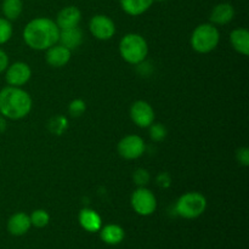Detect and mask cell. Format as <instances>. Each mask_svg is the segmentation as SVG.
Wrapping results in <instances>:
<instances>
[{
	"mask_svg": "<svg viewBox=\"0 0 249 249\" xmlns=\"http://www.w3.org/2000/svg\"><path fill=\"white\" fill-rule=\"evenodd\" d=\"M9 65V56L2 49H0V73L5 72Z\"/></svg>",
	"mask_w": 249,
	"mask_h": 249,
	"instance_id": "28",
	"label": "cell"
},
{
	"mask_svg": "<svg viewBox=\"0 0 249 249\" xmlns=\"http://www.w3.org/2000/svg\"><path fill=\"white\" fill-rule=\"evenodd\" d=\"M230 43L238 53L249 55V32L247 28H236L230 34Z\"/></svg>",
	"mask_w": 249,
	"mask_h": 249,
	"instance_id": "17",
	"label": "cell"
},
{
	"mask_svg": "<svg viewBox=\"0 0 249 249\" xmlns=\"http://www.w3.org/2000/svg\"><path fill=\"white\" fill-rule=\"evenodd\" d=\"M60 28L53 19L36 17L27 23L23 29V40L33 50H48L58 43Z\"/></svg>",
	"mask_w": 249,
	"mask_h": 249,
	"instance_id": "1",
	"label": "cell"
},
{
	"mask_svg": "<svg viewBox=\"0 0 249 249\" xmlns=\"http://www.w3.org/2000/svg\"><path fill=\"white\" fill-rule=\"evenodd\" d=\"M72 56V51L61 44H55L46 50V62L55 68H61L67 65Z\"/></svg>",
	"mask_w": 249,
	"mask_h": 249,
	"instance_id": "11",
	"label": "cell"
},
{
	"mask_svg": "<svg viewBox=\"0 0 249 249\" xmlns=\"http://www.w3.org/2000/svg\"><path fill=\"white\" fill-rule=\"evenodd\" d=\"M83 43V32L79 27H73V28L60 29V36H58V44L63 45L65 48L70 49L71 51L77 49Z\"/></svg>",
	"mask_w": 249,
	"mask_h": 249,
	"instance_id": "16",
	"label": "cell"
},
{
	"mask_svg": "<svg viewBox=\"0 0 249 249\" xmlns=\"http://www.w3.org/2000/svg\"><path fill=\"white\" fill-rule=\"evenodd\" d=\"M100 236H101V240L104 241L107 245H118L123 241L124 236V230L119 225L116 224H109V225L104 226V228L100 229Z\"/></svg>",
	"mask_w": 249,
	"mask_h": 249,
	"instance_id": "19",
	"label": "cell"
},
{
	"mask_svg": "<svg viewBox=\"0 0 249 249\" xmlns=\"http://www.w3.org/2000/svg\"><path fill=\"white\" fill-rule=\"evenodd\" d=\"M117 150L121 157L124 160H138L145 153L146 143L143 139L139 135H126L118 142Z\"/></svg>",
	"mask_w": 249,
	"mask_h": 249,
	"instance_id": "7",
	"label": "cell"
},
{
	"mask_svg": "<svg viewBox=\"0 0 249 249\" xmlns=\"http://www.w3.org/2000/svg\"><path fill=\"white\" fill-rule=\"evenodd\" d=\"M80 21H82L80 10L77 6H66L58 12L55 22L60 29H67L78 27Z\"/></svg>",
	"mask_w": 249,
	"mask_h": 249,
	"instance_id": "12",
	"label": "cell"
},
{
	"mask_svg": "<svg viewBox=\"0 0 249 249\" xmlns=\"http://www.w3.org/2000/svg\"><path fill=\"white\" fill-rule=\"evenodd\" d=\"M148 129H150V138L156 142H160L168 135L167 128L162 123H152Z\"/></svg>",
	"mask_w": 249,
	"mask_h": 249,
	"instance_id": "22",
	"label": "cell"
},
{
	"mask_svg": "<svg viewBox=\"0 0 249 249\" xmlns=\"http://www.w3.org/2000/svg\"><path fill=\"white\" fill-rule=\"evenodd\" d=\"M220 41V32L212 23H202L194 29L191 46L196 53H208L215 50Z\"/></svg>",
	"mask_w": 249,
	"mask_h": 249,
	"instance_id": "4",
	"label": "cell"
},
{
	"mask_svg": "<svg viewBox=\"0 0 249 249\" xmlns=\"http://www.w3.org/2000/svg\"><path fill=\"white\" fill-rule=\"evenodd\" d=\"M1 11L5 18L9 21H15L21 16L23 11V1L22 0H2Z\"/></svg>",
	"mask_w": 249,
	"mask_h": 249,
	"instance_id": "20",
	"label": "cell"
},
{
	"mask_svg": "<svg viewBox=\"0 0 249 249\" xmlns=\"http://www.w3.org/2000/svg\"><path fill=\"white\" fill-rule=\"evenodd\" d=\"M87 109V105L85 101H83L82 99H75L68 106V112L72 117H80Z\"/></svg>",
	"mask_w": 249,
	"mask_h": 249,
	"instance_id": "25",
	"label": "cell"
},
{
	"mask_svg": "<svg viewBox=\"0 0 249 249\" xmlns=\"http://www.w3.org/2000/svg\"><path fill=\"white\" fill-rule=\"evenodd\" d=\"M207 199L201 192H186L179 197L175 204V212L184 219H196L204 213Z\"/></svg>",
	"mask_w": 249,
	"mask_h": 249,
	"instance_id": "5",
	"label": "cell"
},
{
	"mask_svg": "<svg viewBox=\"0 0 249 249\" xmlns=\"http://www.w3.org/2000/svg\"><path fill=\"white\" fill-rule=\"evenodd\" d=\"M130 203L134 212L142 216L151 215L155 213L156 208H157V198L153 192L146 189L145 186L139 187L133 192Z\"/></svg>",
	"mask_w": 249,
	"mask_h": 249,
	"instance_id": "6",
	"label": "cell"
},
{
	"mask_svg": "<svg viewBox=\"0 0 249 249\" xmlns=\"http://www.w3.org/2000/svg\"><path fill=\"white\" fill-rule=\"evenodd\" d=\"M32 97L26 90L17 87H5L0 91V114L11 121H18L32 111Z\"/></svg>",
	"mask_w": 249,
	"mask_h": 249,
	"instance_id": "2",
	"label": "cell"
},
{
	"mask_svg": "<svg viewBox=\"0 0 249 249\" xmlns=\"http://www.w3.org/2000/svg\"><path fill=\"white\" fill-rule=\"evenodd\" d=\"M90 33L99 40H109L116 34V24L106 15H95L89 22Z\"/></svg>",
	"mask_w": 249,
	"mask_h": 249,
	"instance_id": "8",
	"label": "cell"
},
{
	"mask_svg": "<svg viewBox=\"0 0 249 249\" xmlns=\"http://www.w3.org/2000/svg\"><path fill=\"white\" fill-rule=\"evenodd\" d=\"M157 182L160 187H168L170 185V178L167 173H162L158 175Z\"/></svg>",
	"mask_w": 249,
	"mask_h": 249,
	"instance_id": "29",
	"label": "cell"
},
{
	"mask_svg": "<svg viewBox=\"0 0 249 249\" xmlns=\"http://www.w3.org/2000/svg\"><path fill=\"white\" fill-rule=\"evenodd\" d=\"M130 118L139 128H148L155 123V109L148 102L143 100L135 101L130 107Z\"/></svg>",
	"mask_w": 249,
	"mask_h": 249,
	"instance_id": "9",
	"label": "cell"
},
{
	"mask_svg": "<svg viewBox=\"0 0 249 249\" xmlns=\"http://www.w3.org/2000/svg\"><path fill=\"white\" fill-rule=\"evenodd\" d=\"M29 218H31L32 225L36 226V228L38 229L45 228L49 224V221H50V215H49L48 212L44 211V209H36V211H34L33 213L29 215Z\"/></svg>",
	"mask_w": 249,
	"mask_h": 249,
	"instance_id": "21",
	"label": "cell"
},
{
	"mask_svg": "<svg viewBox=\"0 0 249 249\" xmlns=\"http://www.w3.org/2000/svg\"><path fill=\"white\" fill-rule=\"evenodd\" d=\"M236 160L243 167L249 165V150L247 147H241L236 151Z\"/></svg>",
	"mask_w": 249,
	"mask_h": 249,
	"instance_id": "27",
	"label": "cell"
},
{
	"mask_svg": "<svg viewBox=\"0 0 249 249\" xmlns=\"http://www.w3.org/2000/svg\"><path fill=\"white\" fill-rule=\"evenodd\" d=\"M119 53L125 62L140 65L148 55V44L141 34H125L119 41Z\"/></svg>",
	"mask_w": 249,
	"mask_h": 249,
	"instance_id": "3",
	"label": "cell"
},
{
	"mask_svg": "<svg viewBox=\"0 0 249 249\" xmlns=\"http://www.w3.org/2000/svg\"><path fill=\"white\" fill-rule=\"evenodd\" d=\"M153 0H119L122 10L129 16H140L152 6Z\"/></svg>",
	"mask_w": 249,
	"mask_h": 249,
	"instance_id": "18",
	"label": "cell"
},
{
	"mask_svg": "<svg viewBox=\"0 0 249 249\" xmlns=\"http://www.w3.org/2000/svg\"><path fill=\"white\" fill-rule=\"evenodd\" d=\"M5 129H6V121H5V117L0 116V133H2Z\"/></svg>",
	"mask_w": 249,
	"mask_h": 249,
	"instance_id": "30",
	"label": "cell"
},
{
	"mask_svg": "<svg viewBox=\"0 0 249 249\" xmlns=\"http://www.w3.org/2000/svg\"><path fill=\"white\" fill-rule=\"evenodd\" d=\"M12 24L5 17H0V45L7 43L12 36Z\"/></svg>",
	"mask_w": 249,
	"mask_h": 249,
	"instance_id": "23",
	"label": "cell"
},
{
	"mask_svg": "<svg viewBox=\"0 0 249 249\" xmlns=\"http://www.w3.org/2000/svg\"><path fill=\"white\" fill-rule=\"evenodd\" d=\"M235 17V9L229 2H220L215 5L211 12V23L214 26H224V24L230 23Z\"/></svg>",
	"mask_w": 249,
	"mask_h": 249,
	"instance_id": "13",
	"label": "cell"
},
{
	"mask_svg": "<svg viewBox=\"0 0 249 249\" xmlns=\"http://www.w3.org/2000/svg\"><path fill=\"white\" fill-rule=\"evenodd\" d=\"M134 181H135L136 185H139V187H142L145 185L148 184L150 181V174L146 169H136L135 173H134Z\"/></svg>",
	"mask_w": 249,
	"mask_h": 249,
	"instance_id": "26",
	"label": "cell"
},
{
	"mask_svg": "<svg viewBox=\"0 0 249 249\" xmlns=\"http://www.w3.org/2000/svg\"><path fill=\"white\" fill-rule=\"evenodd\" d=\"M80 226L88 232H97L102 228L101 216L94 209L84 208L80 211L79 216H78Z\"/></svg>",
	"mask_w": 249,
	"mask_h": 249,
	"instance_id": "14",
	"label": "cell"
},
{
	"mask_svg": "<svg viewBox=\"0 0 249 249\" xmlns=\"http://www.w3.org/2000/svg\"><path fill=\"white\" fill-rule=\"evenodd\" d=\"M153 1H160V2H162V1H167V0H153Z\"/></svg>",
	"mask_w": 249,
	"mask_h": 249,
	"instance_id": "31",
	"label": "cell"
},
{
	"mask_svg": "<svg viewBox=\"0 0 249 249\" xmlns=\"http://www.w3.org/2000/svg\"><path fill=\"white\" fill-rule=\"evenodd\" d=\"M67 119L62 116H56L49 123V128L56 135H61L67 129Z\"/></svg>",
	"mask_w": 249,
	"mask_h": 249,
	"instance_id": "24",
	"label": "cell"
},
{
	"mask_svg": "<svg viewBox=\"0 0 249 249\" xmlns=\"http://www.w3.org/2000/svg\"><path fill=\"white\" fill-rule=\"evenodd\" d=\"M32 77V70L26 62H15L9 65L5 71V80L10 87L21 88L29 82Z\"/></svg>",
	"mask_w": 249,
	"mask_h": 249,
	"instance_id": "10",
	"label": "cell"
},
{
	"mask_svg": "<svg viewBox=\"0 0 249 249\" xmlns=\"http://www.w3.org/2000/svg\"><path fill=\"white\" fill-rule=\"evenodd\" d=\"M31 218L23 212H18L11 215L7 221V230L14 236H22L28 232L31 229Z\"/></svg>",
	"mask_w": 249,
	"mask_h": 249,
	"instance_id": "15",
	"label": "cell"
}]
</instances>
